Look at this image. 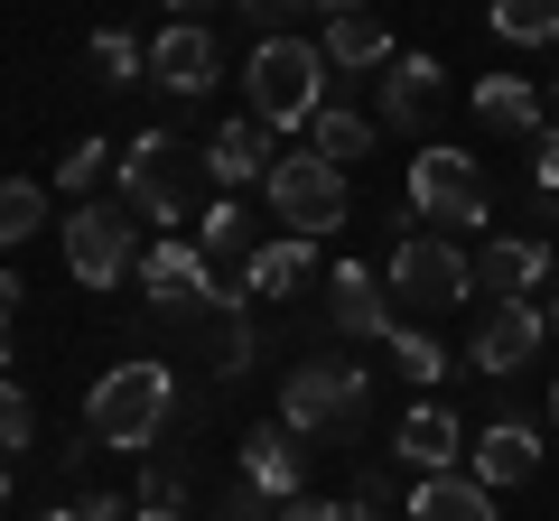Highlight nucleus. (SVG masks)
Wrapping results in <instances>:
<instances>
[{"mask_svg":"<svg viewBox=\"0 0 559 521\" xmlns=\"http://www.w3.org/2000/svg\"><path fill=\"white\" fill-rule=\"evenodd\" d=\"M168 410H178V373L150 363V354H131V363H112V373L84 391V438L121 447V457H150L159 428H168Z\"/></svg>","mask_w":559,"mask_h":521,"instance_id":"obj_1","label":"nucleus"},{"mask_svg":"<svg viewBox=\"0 0 559 521\" xmlns=\"http://www.w3.org/2000/svg\"><path fill=\"white\" fill-rule=\"evenodd\" d=\"M197 252H205V260H234V252H242V205H215V215H205ZM242 260H252V252H242Z\"/></svg>","mask_w":559,"mask_h":521,"instance_id":"obj_30","label":"nucleus"},{"mask_svg":"<svg viewBox=\"0 0 559 521\" xmlns=\"http://www.w3.org/2000/svg\"><path fill=\"white\" fill-rule=\"evenodd\" d=\"M271 121H224V131H215V141H205V178H224V186H252V178H271Z\"/></svg>","mask_w":559,"mask_h":521,"instance_id":"obj_17","label":"nucleus"},{"mask_svg":"<svg viewBox=\"0 0 559 521\" xmlns=\"http://www.w3.org/2000/svg\"><path fill=\"white\" fill-rule=\"evenodd\" d=\"M495 38H513V47H559V0H495Z\"/></svg>","mask_w":559,"mask_h":521,"instance_id":"obj_26","label":"nucleus"},{"mask_svg":"<svg viewBox=\"0 0 559 521\" xmlns=\"http://www.w3.org/2000/svg\"><path fill=\"white\" fill-rule=\"evenodd\" d=\"M345 10H364V0H345Z\"/></svg>","mask_w":559,"mask_h":521,"instance_id":"obj_42","label":"nucleus"},{"mask_svg":"<svg viewBox=\"0 0 559 521\" xmlns=\"http://www.w3.org/2000/svg\"><path fill=\"white\" fill-rule=\"evenodd\" d=\"M392 457H401V465H429V475H448V465L466 457V428L448 420V410H429V401H419L411 420L392 428Z\"/></svg>","mask_w":559,"mask_h":521,"instance_id":"obj_18","label":"nucleus"},{"mask_svg":"<svg viewBox=\"0 0 559 521\" xmlns=\"http://www.w3.org/2000/svg\"><path fill=\"white\" fill-rule=\"evenodd\" d=\"M0 502H10V447H0Z\"/></svg>","mask_w":559,"mask_h":521,"instance_id":"obj_38","label":"nucleus"},{"mask_svg":"<svg viewBox=\"0 0 559 521\" xmlns=\"http://www.w3.org/2000/svg\"><path fill=\"white\" fill-rule=\"evenodd\" d=\"M131 521H187V512H168V502H140V512Z\"/></svg>","mask_w":559,"mask_h":521,"instance_id":"obj_35","label":"nucleus"},{"mask_svg":"<svg viewBox=\"0 0 559 521\" xmlns=\"http://www.w3.org/2000/svg\"><path fill=\"white\" fill-rule=\"evenodd\" d=\"M326 47L318 38H261L252 57H242V102H252V121H271V131H308V121L326 112Z\"/></svg>","mask_w":559,"mask_h":521,"instance_id":"obj_2","label":"nucleus"},{"mask_svg":"<svg viewBox=\"0 0 559 521\" xmlns=\"http://www.w3.org/2000/svg\"><path fill=\"white\" fill-rule=\"evenodd\" d=\"M550 428H559V381H550Z\"/></svg>","mask_w":559,"mask_h":521,"instance_id":"obj_39","label":"nucleus"},{"mask_svg":"<svg viewBox=\"0 0 559 521\" xmlns=\"http://www.w3.org/2000/svg\"><path fill=\"white\" fill-rule=\"evenodd\" d=\"M28 438H38V410H28L20 381H0V447H28Z\"/></svg>","mask_w":559,"mask_h":521,"instance_id":"obj_31","label":"nucleus"},{"mask_svg":"<svg viewBox=\"0 0 559 521\" xmlns=\"http://www.w3.org/2000/svg\"><path fill=\"white\" fill-rule=\"evenodd\" d=\"M168 10H205V0H168Z\"/></svg>","mask_w":559,"mask_h":521,"instance_id":"obj_40","label":"nucleus"},{"mask_svg":"<svg viewBox=\"0 0 559 521\" xmlns=\"http://www.w3.org/2000/svg\"><path fill=\"white\" fill-rule=\"evenodd\" d=\"M84 57H94V84H150V47L131 38V28H94V47H84Z\"/></svg>","mask_w":559,"mask_h":521,"instance_id":"obj_24","label":"nucleus"},{"mask_svg":"<svg viewBox=\"0 0 559 521\" xmlns=\"http://www.w3.org/2000/svg\"><path fill=\"white\" fill-rule=\"evenodd\" d=\"M345 521H392V512H382V475H364V494L345 502Z\"/></svg>","mask_w":559,"mask_h":521,"instance_id":"obj_33","label":"nucleus"},{"mask_svg":"<svg viewBox=\"0 0 559 521\" xmlns=\"http://www.w3.org/2000/svg\"><path fill=\"white\" fill-rule=\"evenodd\" d=\"M140 289H150L159 317H205V307L234 299V289H215V260H205L197 242H150V252H140Z\"/></svg>","mask_w":559,"mask_h":521,"instance_id":"obj_8","label":"nucleus"},{"mask_svg":"<svg viewBox=\"0 0 559 521\" xmlns=\"http://www.w3.org/2000/svg\"><path fill=\"white\" fill-rule=\"evenodd\" d=\"M550 280H559V270H550ZM550 326H559V307H550Z\"/></svg>","mask_w":559,"mask_h":521,"instance_id":"obj_41","label":"nucleus"},{"mask_svg":"<svg viewBox=\"0 0 559 521\" xmlns=\"http://www.w3.org/2000/svg\"><path fill=\"white\" fill-rule=\"evenodd\" d=\"M318 47H326V65H336V75H364V65H392V28H382L373 10H336V20L318 28Z\"/></svg>","mask_w":559,"mask_h":521,"instance_id":"obj_19","label":"nucleus"},{"mask_svg":"<svg viewBox=\"0 0 559 521\" xmlns=\"http://www.w3.org/2000/svg\"><path fill=\"white\" fill-rule=\"evenodd\" d=\"M364 391H373V373H364L355 354H308L299 373H289V391H280V428H289V438L345 428V420H364Z\"/></svg>","mask_w":559,"mask_h":521,"instance_id":"obj_3","label":"nucleus"},{"mask_svg":"<svg viewBox=\"0 0 559 521\" xmlns=\"http://www.w3.org/2000/svg\"><path fill=\"white\" fill-rule=\"evenodd\" d=\"M187 149L168 141V131H140L131 149H121V205H131L140 223H178L187 215Z\"/></svg>","mask_w":559,"mask_h":521,"instance_id":"obj_7","label":"nucleus"},{"mask_svg":"<svg viewBox=\"0 0 559 521\" xmlns=\"http://www.w3.org/2000/svg\"><path fill=\"white\" fill-rule=\"evenodd\" d=\"M131 205H103V196H84L75 215H66V270H75L84 289H112L121 270H140V242H131Z\"/></svg>","mask_w":559,"mask_h":521,"instance_id":"obj_6","label":"nucleus"},{"mask_svg":"<svg viewBox=\"0 0 559 521\" xmlns=\"http://www.w3.org/2000/svg\"><path fill=\"white\" fill-rule=\"evenodd\" d=\"M38 223H47V186L38 178H0V252H20Z\"/></svg>","mask_w":559,"mask_h":521,"instance_id":"obj_25","label":"nucleus"},{"mask_svg":"<svg viewBox=\"0 0 559 521\" xmlns=\"http://www.w3.org/2000/svg\"><path fill=\"white\" fill-rule=\"evenodd\" d=\"M308 149H318V159H336V168H355L364 149H373V121L345 112V102H326V112L308 121Z\"/></svg>","mask_w":559,"mask_h":521,"instance_id":"obj_23","label":"nucleus"},{"mask_svg":"<svg viewBox=\"0 0 559 521\" xmlns=\"http://www.w3.org/2000/svg\"><path fill=\"white\" fill-rule=\"evenodd\" d=\"M382 289H392L401 307H419V317H448V307H466V289H476V260L448 233H411L392 252V270H382Z\"/></svg>","mask_w":559,"mask_h":521,"instance_id":"obj_4","label":"nucleus"},{"mask_svg":"<svg viewBox=\"0 0 559 521\" xmlns=\"http://www.w3.org/2000/svg\"><path fill=\"white\" fill-rule=\"evenodd\" d=\"M401 521H495V494L476 475H419V494L401 502Z\"/></svg>","mask_w":559,"mask_h":521,"instance_id":"obj_20","label":"nucleus"},{"mask_svg":"<svg viewBox=\"0 0 559 521\" xmlns=\"http://www.w3.org/2000/svg\"><path fill=\"white\" fill-rule=\"evenodd\" d=\"M103 168H112V141H75V149L57 159V186H66V196H94Z\"/></svg>","mask_w":559,"mask_h":521,"instance_id":"obj_28","label":"nucleus"},{"mask_svg":"<svg viewBox=\"0 0 559 521\" xmlns=\"http://www.w3.org/2000/svg\"><path fill=\"white\" fill-rule=\"evenodd\" d=\"M439 94H448L439 57H392V75H382V121H392V131H429Z\"/></svg>","mask_w":559,"mask_h":521,"instance_id":"obj_15","label":"nucleus"},{"mask_svg":"<svg viewBox=\"0 0 559 521\" xmlns=\"http://www.w3.org/2000/svg\"><path fill=\"white\" fill-rule=\"evenodd\" d=\"M242 484H252L261 502H299V438L289 428H242Z\"/></svg>","mask_w":559,"mask_h":521,"instance_id":"obj_16","label":"nucleus"},{"mask_svg":"<svg viewBox=\"0 0 559 521\" xmlns=\"http://www.w3.org/2000/svg\"><path fill=\"white\" fill-rule=\"evenodd\" d=\"M0 373H10V307H0Z\"/></svg>","mask_w":559,"mask_h":521,"instance_id":"obj_36","label":"nucleus"},{"mask_svg":"<svg viewBox=\"0 0 559 521\" xmlns=\"http://www.w3.org/2000/svg\"><path fill=\"white\" fill-rule=\"evenodd\" d=\"M466 465H476V484H485V494H503V484H532V475H540V428L495 420L476 447H466Z\"/></svg>","mask_w":559,"mask_h":521,"instance_id":"obj_14","label":"nucleus"},{"mask_svg":"<svg viewBox=\"0 0 559 521\" xmlns=\"http://www.w3.org/2000/svg\"><path fill=\"white\" fill-rule=\"evenodd\" d=\"M476 121L485 131H540V94L522 75H485L476 84Z\"/></svg>","mask_w":559,"mask_h":521,"instance_id":"obj_22","label":"nucleus"},{"mask_svg":"<svg viewBox=\"0 0 559 521\" xmlns=\"http://www.w3.org/2000/svg\"><path fill=\"white\" fill-rule=\"evenodd\" d=\"M411 215L419 223H485V178L466 149H419L411 159Z\"/></svg>","mask_w":559,"mask_h":521,"instance_id":"obj_9","label":"nucleus"},{"mask_svg":"<svg viewBox=\"0 0 559 521\" xmlns=\"http://www.w3.org/2000/svg\"><path fill=\"white\" fill-rule=\"evenodd\" d=\"M532 196H559V131L532 141Z\"/></svg>","mask_w":559,"mask_h":521,"instance_id":"obj_32","label":"nucleus"},{"mask_svg":"<svg viewBox=\"0 0 559 521\" xmlns=\"http://www.w3.org/2000/svg\"><path fill=\"white\" fill-rule=\"evenodd\" d=\"M308 260H318V242H308V233H289V242H261V252L242 260V289H252V299H289V289L308 280Z\"/></svg>","mask_w":559,"mask_h":521,"instance_id":"obj_21","label":"nucleus"},{"mask_svg":"<svg viewBox=\"0 0 559 521\" xmlns=\"http://www.w3.org/2000/svg\"><path fill=\"white\" fill-rule=\"evenodd\" d=\"M326 326H336V336H392V299H382V270H364V260L326 270Z\"/></svg>","mask_w":559,"mask_h":521,"instance_id":"obj_13","label":"nucleus"},{"mask_svg":"<svg viewBox=\"0 0 559 521\" xmlns=\"http://www.w3.org/2000/svg\"><path fill=\"white\" fill-rule=\"evenodd\" d=\"M215 38H205L197 20H168L159 38H150V84H168V94H205L215 84Z\"/></svg>","mask_w":559,"mask_h":521,"instance_id":"obj_12","label":"nucleus"},{"mask_svg":"<svg viewBox=\"0 0 559 521\" xmlns=\"http://www.w3.org/2000/svg\"><path fill=\"white\" fill-rule=\"evenodd\" d=\"M559 270V242H522V233H495L476 252V299H532L540 280Z\"/></svg>","mask_w":559,"mask_h":521,"instance_id":"obj_11","label":"nucleus"},{"mask_svg":"<svg viewBox=\"0 0 559 521\" xmlns=\"http://www.w3.org/2000/svg\"><path fill=\"white\" fill-rule=\"evenodd\" d=\"M261 186H271V215L289 223V233H308V242L336 233L345 205H355V196H345V168H336V159H318V149H289V159H280Z\"/></svg>","mask_w":559,"mask_h":521,"instance_id":"obj_5","label":"nucleus"},{"mask_svg":"<svg viewBox=\"0 0 559 521\" xmlns=\"http://www.w3.org/2000/svg\"><path fill=\"white\" fill-rule=\"evenodd\" d=\"M252 20H289V10H308V0H242Z\"/></svg>","mask_w":559,"mask_h":521,"instance_id":"obj_34","label":"nucleus"},{"mask_svg":"<svg viewBox=\"0 0 559 521\" xmlns=\"http://www.w3.org/2000/svg\"><path fill=\"white\" fill-rule=\"evenodd\" d=\"M382 344H392V363H401L411 381H448V344H439V336H419V326H392Z\"/></svg>","mask_w":559,"mask_h":521,"instance_id":"obj_27","label":"nucleus"},{"mask_svg":"<svg viewBox=\"0 0 559 521\" xmlns=\"http://www.w3.org/2000/svg\"><path fill=\"white\" fill-rule=\"evenodd\" d=\"M38 521H84V512H75V502H57V512H38Z\"/></svg>","mask_w":559,"mask_h":521,"instance_id":"obj_37","label":"nucleus"},{"mask_svg":"<svg viewBox=\"0 0 559 521\" xmlns=\"http://www.w3.org/2000/svg\"><path fill=\"white\" fill-rule=\"evenodd\" d=\"M540 336H550V317H540L532 299H495L476 317V336H466V363H476V373H522V363L540 354Z\"/></svg>","mask_w":559,"mask_h":521,"instance_id":"obj_10","label":"nucleus"},{"mask_svg":"<svg viewBox=\"0 0 559 521\" xmlns=\"http://www.w3.org/2000/svg\"><path fill=\"white\" fill-rule=\"evenodd\" d=\"M140 502H168V512H187V465H178V457H150V465H140Z\"/></svg>","mask_w":559,"mask_h":521,"instance_id":"obj_29","label":"nucleus"}]
</instances>
